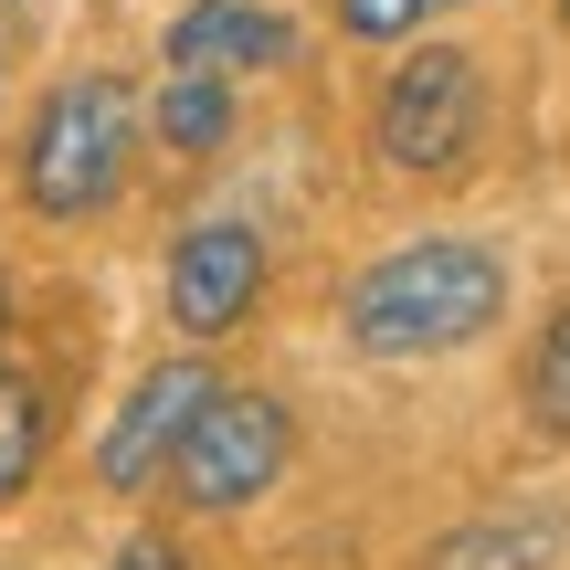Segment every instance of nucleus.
Listing matches in <instances>:
<instances>
[{"label":"nucleus","mask_w":570,"mask_h":570,"mask_svg":"<svg viewBox=\"0 0 570 570\" xmlns=\"http://www.w3.org/2000/svg\"><path fill=\"white\" fill-rule=\"evenodd\" d=\"M508 317V254L475 244V233H423V244H391L348 275L338 327L360 360H454L487 327Z\"/></svg>","instance_id":"nucleus-1"},{"label":"nucleus","mask_w":570,"mask_h":570,"mask_svg":"<svg viewBox=\"0 0 570 570\" xmlns=\"http://www.w3.org/2000/svg\"><path fill=\"white\" fill-rule=\"evenodd\" d=\"M127 159H138V96H127V75H63L32 106V138H21V202L42 223H96L127 190Z\"/></svg>","instance_id":"nucleus-2"},{"label":"nucleus","mask_w":570,"mask_h":570,"mask_svg":"<svg viewBox=\"0 0 570 570\" xmlns=\"http://www.w3.org/2000/svg\"><path fill=\"white\" fill-rule=\"evenodd\" d=\"M381 159L402 180H465L475 138H487V63L454 53V42H423V53L391 63L381 85V117H370Z\"/></svg>","instance_id":"nucleus-3"},{"label":"nucleus","mask_w":570,"mask_h":570,"mask_svg":"<svg viewBox=\"0 0 570 570\" xmlns=\"http://www.w3.org/2000/svg\"><path fill=\"white\" fill-rule=\"evenodd\" d=\"M285 454H296V412H285L275 391H212L202 423H190L180 454H169V487H180V508L233 518V508H254V497L285 475Z\"/></svg>","instance_id":"nucleus-4"},{"label":"nucleus","mask_w":570,"mask_h":570,"mask_svg":"<svg viewBox=\"0 0 570 570\" xmlns=\"http://www.w3.org/2000/svg\"><path fill=\"white\" fill-rule=\"evenodd\" d=\"M212 360H159V370H138V391L117 402V423L96 433V487L106 497H148L169 475V454H180V433L202 423V402H212Z\"/></svg>","instance_id":"nucleus-5"},{"label":"nucleus","mask_w":570,"mask_h":570,"mask_svg":"<svg viewBox=\"0 0 570 570\" xmlns=\"http://www.w3.org/2000/svg\"><path fill=\"white\" fill-rule=\"evenodd\" d=\"M265 296V233L254 223H190L169 244V327L180 338H233Z\"/></svg>","instance_id":"nucleus-6"},{"label":"nucleus","mask_w":570,"mask_h":570,"mask_svg":"<svg viewBox=\"0 0 570 570\" xmlns=\"http://www.w3.org/2000/svg\"><path fill=\"white\" fill-rule=\"evenodd\" d=\"M560 560H570V508H550V497L475 508L465 529H444L423 550V570H560Z\"/></svg>","instance_id":"nucleus-7"},{"label":"nucleus","mask_w":570,"mask_h":570,"mask_svg":"<svg viewBox=\"0 0 570 570\" xmlns=\"http://www.w3.org/2000/svg\"><path fill=\"white\" fill-rule=\"evenodd\" d=\"M285 53H296V21L265 0H190L169 21V63H202V75H265Z\"/></svg>","instance_id":"nucleus-8"},{"label":"nucleus","mask_w":570,"mask_h":570,"mask_svg":"<svg viewBox=\"0 0 570 570\" xmlns=\"http://www.w3.org/2000/svg\"><path fill=\"white\" fill-rule=\"evenodd\" d=\"M148 127H159L180 159H212V148L233 138V75H202V63H169L159 106H148Z\"/></svg>","instance_id":"nucleus-9"},{"label":"nucleus","mask_w":570,"mask_h":570,"mask_svg":"<svg viewBox=\"0 0 570 570\" xmlns=\"http://www.w3.org/2000/svg\"><path fill=\"white\" fill-rule=\"evenodd\" d=\"M42 444H53V391H42L32 370H0V508L32 497Z\"/></svg>","instance_id":"nucleus-10"},{"label":"nucleus","mask_w":570,"mask_h":570,"mask_svg":"<svg viewBox=\"0 0 570 570\" xmlns=\"http://www.w3.org/2000/svg\"><path fill=\"white\" fill-rule=\"evenodd\" d=\"M518 402H529V433H539V444H570V306H550V327L529 338Z\"/></svg>","instance_id":"nucleus-11"},{"label":"nucleus","mask_w":570,"mask_h":570,"mask_svg":"<svg viewBox=\"0 0 570 570\" xmlns=\"http://www.w3.org/2000/svg\"><path fill=\"white\" fill-rule=\"evenodd\" d=\"M412 21H433V0H338V32L348 42H402Z\"/></svg>","instance_id":"nucleus-12"},{"label":"nucleus","mask_w":570,"mask_h":570,"mask_svg":"<svg viewBox=\"0 0 570 570\" xmlns=\"http://www.w3.org/2000/svg\"><path fill=\"white\" fill-rule=\"evenodd\" d=\"M106 570H180V550H169V539H159V529H138V539H127V550H117V560H106Z\"/></svg>","instance_id":"nucleus-13"},{"label":"nucleus","mask_w":570,"mask_h":570,"mask_svg":"<svg viewBox=\"0 0 570 570\" xmlns=\"http://www.w3.org/2000/svg\"><path fill=\"white\" fill-rule=\"evenodd\" d=\"M0 327H11V306H0Z\"/></svg>","instance_id":"nucleus-14"},{"label":"nucleus","mask_w":570,"mask_h":570,"mask_svg":"<svg viewBox=\"0 0 570 570\" xmlns=\"http://www.w3.org/2000/svg\"><path fill=\"white\" fill-rule=\"evenodd\" d=\"M433 11H454V0H433Z\"/></svg>","instance_id":"nucleus-15"}]
</instances>
